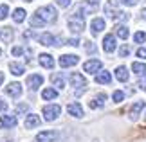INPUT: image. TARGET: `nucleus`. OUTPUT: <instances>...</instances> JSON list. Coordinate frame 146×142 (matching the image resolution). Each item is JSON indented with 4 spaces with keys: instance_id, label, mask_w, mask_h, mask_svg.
I'll list each match as a JSON object with an SVG mask.
<instances>
[{
    "instance_id": "1",
    "label": "nucleus",
    "mask_w": 146,
    "mask_h": 142,
    "mask_svg": "<svg viewBox=\"0 0 146 142\" xmlns=\"http://www.w3.org/2000/svg\"><path fill=\"white\" fill-rule=\"evenodd\" d=\"M69 29H70L72 32H76V34L85 29V15H83L80 9L74 13V16H72V18H69Z\"/></svg>"
},
{
    "instance_id": "2",
    "label": "nucleus",
    "mask_w": 146,
    "mask_h": 142,
    "mask_svg": "<svg viewBox=\"0 0 146 142\" xmlns=\"http://www.w3.org/2000/svg\"><path fill=\"white\" fill-rule=\"evenodd\" d=\"M36 16H40L45 24H50V22H56L58 13H56V9L52 7V5H43V7H40L36 11Z\"/></svg>"
},
{
    "instance_id": "3",
    "label": "nucleus",
    "mask_w": 146,
    "mask_h": 142,
    "mask_svg": "<svg viewBox=\"0 0 146 142\" xmlns=\"http://www.w3.org/2000/svg\"><path fill=\"white\" fill-rule=\"evenodd\" d=\"M43 117H45V121H56V119L60 117V113H61V106L60 104H47V106H43Z\"/></svg>"
},
{
    "instance_id": "4",
    "label": "nucleus",
    "mask_w": 146,
    "mask_h": 142,
    "mask_svg": "<svg viewBox=\"0 0 146 142\" xmlns=\"http://www.w3.org/2000/svg\"><path fill=\"white\" fill-rule=\"evenodd\" d=\"M60 139V133L54 131V129H47V131H40L36 135L35 142H54Z\"/></svg>"
},
{
    "instance_id": "5",
    "label": "nucleus",
    "mask_w": 146,
    "mask_h": 142,
    "mask_svg": "<svg viewBox=\"0 0 146 142\" xmlns=\"http://www.w3.org/2000/svg\"><path fill=\"white\" fill-rule=\"evenodd\" d=\"M105 11H106V15H108L110 18H114V20H126L128 18V15L123 13V11H119V9H115L112 2H108L105 5Z\"/></svg>"
},
{
    "instance_id": "6",
    "label": "nucleus",
    "mask_w": 146,
    "mask_h": 142,
    "mask_svg": "<svg viewBox=\"0 0 146 142\" xmlns=\"http://www.w3.org/2000/svg\"><path fill=\"white\" fill-rule=\"evenodd\" d=\"M69 81H70L72 87L78 88V90H83V88L87 87V79L83 77L80 72H72V74H70V77H69Z\"/></svg>"
},
{
    "instance_id": "7",
    "label": "nucleus",
    "mask_w": 146,
    "mask_h": 142,
    "mask_svg": "<svg viewBox=\"0 0 146 142\" xmlns=\"http://www.w3.org/2000/svg\"><path fill=\"white\" fill-rule=\"evenodd\" d=\"M42 85H43V76H40V74H31V76L27 77V87H29L31 92L38 90Z\"/></svg>"
},
{
    "instance_id": "8",
    "label": "nucleus",
    "mask_w": 146,
    "mask_h": 142,
    "mask_svg": "<svg viewBox=\"0 0 146 142\" xmlns=\"http://www.w3.org/2000/svg\"><path fill=\"white\" fill-rule=\"evenodd\" d=\"M18 124L16 115H2L0 117V129H11Z\"/></svg>"
},
{
    "instance_id": "9",
    "label": "nucleus",
    "mask_w": 146,
    "mask_h": 142,
    "mask_svg": "<svg viewBox=\"0 0 146 142\" xmlns=\"http://www.w3.org/2000/svg\"><path fill=\"white\" fill-rule=\"evenodd\" d=\"M101 67H103V63H101L99 59H88L83 63V70H85L87 74H96L101 70Z\"/></svg>"
},
{
    "instance_id": "10",
    "label": "nucleus",
    "mask_w": 146,
    "mask_h": 142,
    "mask_svg": "<svg viewBox=\"0 0 146 142\" xmlns=\"http://www.w3.org/2000/svg\"><path fill=\"white\" fill-rule=\"evenodd\" d=\"M78 61H80V58H78L76 54H63L60 58V67H63V69L74 67V65H78Z\"/></svg>"
},
{
    "instance_id": "11",
    "label": "nucleus",
    "mask_w": 146,
    "mask_h": 142,
    "mask_svg": "<svg viewBox=\"0 0 146 142\" xmlns=\"http://www.w3.org/2000/svg\"><path fill=\"white\" fill-rule=\"evenodd\" d=\"M5 94H7L9 97L18 99L20 95H22V85L20 83H9L7 87H5Z\"/></svg>"
},
{
    "instance_id": "12",
    "label": "nucleus",
    "mask_w": 146,
    "mask_h": 142,
    "mask_svg": "<svg viewBox=\"0 0 146 142\" xmlns=\"http://www.w3.org/2000/svg\"><path fill=\"white\" fill-rule=\"evenodd\" d=\"M103 50L105 52H114L115 50V36L114 34H106L103 38Z\"/></svg>"
},
{
    "instance_id": "13",
    "label": "nucleus",
    "mask_w": 146,
    "mask_h": 142,
    "mask_svg": "<svg viewBox=\"0 0 146 142\" xmlns=\"http://www.w3.org/2000/svg\"><path fill=\"white\" fill-rule=\"evenodd\" d=\"M146 108V103L144 101H137V103H133V106L130 108V119L132 121H135V119L141 115V112Z\"/></svg>"
},
{
    "instance_id": "14",
    "label": "nucleus",
    "mask_w": 146,
    "mask_h": 142,
    "mask_svg": "<svg viewBox=\"0 0 146 142\" xmlns=\"http://www.w3.org/2000/svg\"><path fill=\"white\" fill-rule=\"evenodd\" d=\"M67 112H69V115L76 117V119H81L83 117V108L80 103H70L69 106H67Z\"/></svg>"
},
{
    "instance_id": "15",
    "label": "nucleus",
    "mask_w": 146,
    "mask_h": 142,
    "mask_svg": "<svg viewBox=\"0 0 146 142\" xmlns=\"http://www.w3.org/2000/svg\"><path fill=\"white\" fill-rule=\"evenodd\" d=\"M103 29H105V20H103V18H94V20L90 22V31H92L94 36L99 34Z\"/></svg>"
},
{
    "instance_id": "16",
    "label": "nucleus",
    "mask_w": 146,
    "mask_h": 142,
    "mask_svg": "<svg viewBox=\"0 0 146 142\" xmlns=\"http://www.w3.org/2000/svg\"><path fill=\"white\" fill-rule=\"evenodd\" d=\"M38 61H40V65L43 69H54V58L50 54H40Z\"/></svg>"
},
{
    "instance_id": "17",
    "label": "nucleus",
    "mask_w": 146,
    "mask_h": 142,
    "mask_svg": "<svg viewBox=\"0 0 146 142\" xmlns=\"http://www.w3.org/2000/svg\"><path fill=\"white\" fill-rule=\"evenodd\" d=\"M38 42L42 45H45V47H50V45H56V38L50 32H43V34L38 36Z\"/></svg>"
},
{
    "instance_id": "18",
    "label": "nucleus",
    "mask_w": 146,
    "mask_h": 142,
    "mask_svg": "<svg viewBox=\"0 0 146 142\" xmlns=\"http://www.w3.org/2000/svg\"><path fill=\"white\" fill-rule=\"evenodd\" d=\"M115 77H117V81H121V83H126L128 81V77H130V74H128V69L126 67H117L115 69Z\"/></svg>"
},
{
    "instance_id": "19",
    "label": "nucleus",
    "mask_w": 146,
    "mask_h": 142,
    "mask_svg": "<svg viewBox=\"0 0 146 142\" xmlns=\"http://www.w3.org/2000/svg\"><path fill=\"white\" fill-rule=\"evenodd\" d=\"M105 101H106V94H98L96 97L88 103V106H90L92 110H96V108H101V106L105 104Z\"/></svg>"
},
{
    "instance_id": "20",
    "label": "nucleus",
    "mask_w": 146,
    "mask_h": 142,
    "mask_svg": "<svg viewBox=\"0 0 146 142\" xmlns=\"http://www.w3.org/2000/svg\"><path fill=\"white\" fill-rule=\"evenodd\" d=\"M36 126H40V117L35 115V113L27 115V119H25V128L27 129H33V128H36Z\"/></svg>"
},
{
    "instance_id": "21",
    "label": "nucleus",
    "mask_w": 146,
    "mask_h": 142,
    "mask_svg": "<svg viewBox=\"0 0 146 142\" xmlns=\"http://www.w3.org/2000/svg\"><path fill=\"white\" fill-rule=\"evenodd\" d=\"M110 81H112L110 72H106V70L98 72V76H96V83H99V85H108Z\"/></svg>"
},
{
    "instance_id": "22",
    "label": "nucleus",
    "mask_w": 146,
    "mask_h": 142,
    "mask_svg": "<svg viewBox=\"0 0 146 142\" xmlns=\"http://www.w3.org/2000/svg\"><path fill=\"white\" fill-rule=\"evenodd\" d=\"M9 70L13 76H22V74L25 72V67L22 65V63H16V61H11L9 63Z\"/></svg>"
},
{
    "instance_id": "23",
    "label": "nucleus",
    "mask_w": 146,
    "mask_h": 142,
    "mask_svg": "<svg viewBox=\"0 0 146 142\" xmlns=\"http://www.w3.org/2000/svg\"><path fill=\"white\" fill-rule=\"evenodd\" d=\"M0 40L5 42V43L13 42V29H11V27H2V29H0Z\"/></svg>"
},
{
    "instance_id": "24",
    "label": "nucleus",
    "mask_w": 146,
    "mask_h": 142,
    "mask_svg": "<svg viewBox=\"0 0 146 142\" xmlns=\"http://www.w3.org/2000/svg\"><path fill=\"white\" fill-rule=\"evenodd\" d=\"M50 81H52V85L58 90H63L65 88V79H63L61 74H52V76H50Z\"/></svg>"
},
{
    "instance_id": "25",
    "label": "nucleus",
    "mask_w": 146,
    "mask_h": 142,
    "mask_svg": "<svg viewBox=\"0 0 146 142\" xmlns=\"http://www.w3.org/2000/svg\"><path fill=\"white\" fill-rule=\"evenodd\" d=\"M42 97L45 101H54L56 97H58V90H56V88H43Z\"/></svg>"
},
{
    "instance_id": "26",
    "label": "nucleus",
    "mask_w": 146,
    "mask_h": 142,
    "mask_svg": "<svg viewBox=\"0 0 146 142\" xmlns=\"http://www.w3.org/2000/svg\"><path fill=\"white\" fill-rule=\"evenodd\" d=\"M132 70L137 74V76H146V65L141 63V61H135V63L132 65Z\"/></svg>"
},
{
    "instance_id": "27",
    "label": "nucleus",
    "mask_w": 146,
    "mask_h": 142,
    "mask_svg": "<svg viewBox=\"0 0 146 142\" xmlns=\"http://www.w3.org/2000/svg\"><path fill=\"white\" fill-rule=\"evenodd\" d=\"M115 34L119 36L121 40H126L128 36H130V31H128L126 25H117V27H115Z\"/></svg>"
},
{
    "instance_id": "28",
    "label": "nucleus",
    "mask_w": 146,
    "mask_h": 142,
    "mask_svg": "<svg viewBox=\"0 0 146 142\" xmlns=\"http://www.w3.org/2000/svg\"><path fill=\"white\" fill-rule=\"evenodd\" d=\"M13 20L16 22V24H22V22L25 20V11L18 7V9H15V13H13Z\"/></svg>"
},
{
    "instance_id": "29",
    "label": "nucleus",
    "mask_w": 146,
    "mask_h": 142,
    "mask_svg": "<svg viewBox=\"0 0 146 142\" xmlns=\"http://www.w3.org/2000/svg\"><path fill=\"white\" fill-rule=\"evenodd\" d=\"M43 25H45V22H43L40 16H36V15L31 16V27H43Z\"/></svg>"
},
{
    "instance_id": "30",
    "label": "nucleus",
    "mask_w": 146,
    "mask_h": 142,
    "mask_svg": "<svg viewBox=\"0 0 146 142\" xmlns=\"http://www.w3.org/2000/svg\"><path fill=\"white\" fill-rule=\"evenodd\" d=\"M133 42H135V43H144L146 42V32L144 31L135 32V34H133Z\"/></svg>"
},
{
    "instance_id": "31",
    "label": "nucleus",
    "mask_w": 146,
    "mask_h": 142,
    "mask_svg": "<svg viewBox=\"0 0 146 142\" xmlns=\"http://www.w3.org/2000/svg\"><path fill=\"white\" fill-rule=\"evenodd\" d=\"M7 15H9L7 4H2V5H0V20H5V18H7Z\"/></svg>"
},
{
    "instance_id": "32",
    "label": "nucleus",
    "mask_w": 146,
    "mask_h": 142,
    "mask_svg": "<svg viewBox=\"0 0 146 142\" xmlns=\"http://www.w3.org/2000/svg\"><path fill=\"white\" fill-rule=\"evenodd\" d=\"M112 99H114V103H121V101L125 99V94H123L121 90H115V92L112 94Z\"/></svg>"
},
{
    "instance_id": "33",
    "label": "nucleus",
    "mask_w": 146,
    "mask_h": 142,
    "mask_svg": "<svg viewBox=\"0 0 146 142\" xmlns=\"http://www.w3.org/2000/svg\"><path fill=\"white\" fill-rule=\"evenodd\" d=\"M128 54H130V47H128V45H123V47L119 49V56L121 58H126Z\"/></svg>"
},
{
    "instance_id": "34",
    "label": "nucleus",
    "mask_w": 146,
    "mask_h": 142,
    "mask_svg": "<svg viewBox=\"0 0 146 142\" xmlns=\"http://www.w3.org/2000/svg\"><path fill=\"white\" fill-rule=\"evenodd\" d=\"M137 58L146 59V49H144V47H139V49H137Z\"/></svg>"
},
{
    "instance_id": "35",
    "label": "nucleus",
    "mask_w": 146,
    "mask_h": 142,
    "mask_svg": "<svg viewBox=\"0 0 146 142\" xmlns=\"http://www.w3.org/2000/svg\"><path fill=\"white\" fill-rule=\"evenodd\" d=\"M11 52H13V56H22L24 54V47H13Z\"/></svg>"
},
{
    "instance_id": "36",
    "label": "nucleus",
    "mask_w": 146,
    "mask_h": 142,
    "mask_svg": "<svg viewBox=\"0 0 146 142\" xmlns=\"http://www.w3.org/2000/svg\"><path fill=\"white\" fill-rule=\"evenodd\" d=\"M27 110H29V106H27V104H18V106H16V113H24Z\"/></svg>"
},
{
    "instance_id": "37",
    "label": "nucleus",
    "mask_w": 146,
    "mask_h": 142,
    "mask_svg": "<svg viewBox=\"0 0 146 142\" xmlns=\"http://www.w3.org/2000/svg\"><path fill=\"white\" fill-rule=\"evenodd\" d=\"M56 4H58L60 7H69V5H70V0H56Z\"/></svg>"
},
{
    "instance_id": "38",
    "label": "nucleus",
    "mask_w": 146,
    "mask_h": 142,
    "mask_svg": "<svg viewBox=\"0 0 146 142\" xmlns=\"http://www.w3.org/2000/svg\"><path fill=\"white\" fill-rule=\"evenodd\" d=\"M67 43L72 45V47H78V45H80V40H78V38H72V40H69Z\"/></svg>"
},
{
    "instance_id": "39",
    "label": "nucleus",
    "mask_w": 146,
    "mask_h": 142,
    "mask_svg": "<svg viewBox=\"0 0 146 142\" xmlns=\"http://www.w3.org/2000/svg\"><path fill=\"white\" fill-rule=\"evenodd\" d=\"M139 2V0H121V4H125V5H135Z\"/></svg>"
},
{
    "instance_id": "40",
    "label": "nucleus",
    "mask_w": 146,
    "mask_h": 142,
    "mask_svg": "<svg viewBox=\"0 0 146 142\" xmlns=\"http://www.w3.org/2000/svg\"><path fill=\"white\" fill-rule=\"evenodd\" d=\"M96 50V47L92 45V42H87V52H94Z\"/></svg>"
},
{
    "instance_id": "41",
    "label": "nucleus",
    "mask_w": 146,
    "mask_h": 142,
    "mask_svg": "<svg viewBox=\"0 0 146 142\" xmlns=\"http://www.w3.org/2000/svg\"><path fill=\"white\" fill-rule=\"evenodd\" d=\"M5 110H7V103L0 99V112H5Z\"/></svg>"
},
{
    "instance_id": "42",
    "label": "nucleus",
    "mask_w": 146,
    "mask_h": 142,
    "mask_svg": "<svg viewBox=\"0 0 146 142\" xmlns=\"http://www.w3.org/2000/svg\"><path fill=\"white\" fill-rule=\"evenodd\" d=\"M137 87H141L143 90H146V77H144V79H141V81H139V85H137Z\"/></svg>"
},
{
    "instance_id": "43",
    "label": "nucleus",
    "mask_w": 146,
    "mask_h": 142,
    "mask_svg": "<svg viewBox=\"0 0 146 142\" xmlns=\"http://www.w3.org/2000/svg\"><path fill=\"white\" fill-rule=\"evenodd\" d=\"M141 18H144V20H146V7L141 11Z\"/></svg>"
},
{
    "instance_id": "44",
    "label": "nucleus",
    "mask_w": 146,
    "mask_h": 142,
    "mask_svg": "<svg viewBox=\"0 0 146 142\" xmlns=\"http://www.w3.org/2000/svg\"><path fill=\"white\" fill-rule=\"evenodd\" d=\"M4 83V72H0V85Z\"/></svg>"
},
{
    "instance_id": "45",
    "label": "nucleus",
    "mask_w": 146,
    "mask_h": 142,
    "mask_svg": "<svg viewBox=\"0 0 146 142\" xmlns=\"http://www.w3.org/2000/svg\"><path fill=\"white\" fill-rule=\"evenodd\" d=\"M2 52H4V50H2V47H0V56H2Z\"/></svg>"
},
{
    "instance_id": "46",
    "label": "nucleus",
    "mask_w": 146,
    "mask_h": 142,
    "mask_svg": "<svg viewBox=\"0 0 146 142\" xmlns=\"http://www.w3.org/2000/svg\"><path fill=\"white\" fill-rule=\"evenodd\" d=\"M25 2H33V0H25Z\"/></svg>"
},
{
    "instance_id": "47",
    "label": "nucleus",
    "mask_w": 146,
    "mask_h": 142,
    "mask_svg": "<svg viewBox=\"0 0 146 142\" xmlns=\"http://www.w3.org/2000/svg\"><path fill=\"white\" fill-rule=\"evenodd\" d=\"M2 142H4V140H2ZM5 142H11V140H5Z\"/></svg>"
},
{
    "instance_id": "48",
    "label": "nucleus",
    "mask_w": 146,
    "mask_h": 142,
    "mask_svg": "<svg viewBox=\"0 0 146 142\" xmlns=\"http://www.w3.org/2000/svg\"><path fill=\"white\" fill-rule=\"evenodd\" d=\"M144 119H146V115H144Z\"/></svg>"
},
{
    "instance_id": "49",
    "label": "nucleus",
    "mask_w": 146,
    "mask_h": 142,
    "mask_svg": "<svg viewBox=\"0 0 146 142\" xmlns=\"http://www.w3.org/2000/svg\"><path fill=\"white\" fill-rule=\"evenodd\" d=\"M96 142H98V140H96Z\"/></svg>"
}]
</instances>
